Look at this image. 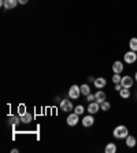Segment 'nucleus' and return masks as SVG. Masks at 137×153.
Returning <instances> with one entry per match:
<instances>
[{
  "instance_id": "nucleus-22",
  "label": "nucleus",
  "mask_w": 137,
  "mask_h": 153,
  "mask_svg": "<svg viewBox=\"0 0 137 153\" xmlns=\"http://www.w3.org/2000/svg\"><path fill=\"white\" fill-rule=\"evenodd\" d=\"M74 112H75L77 114H82L85 112V109H84V106H82V105H78V106L74 108Z\"/></svg>"
},
{
  "instance_id": "nucleus-16",
  "label": "nucleus",
  "mask_w": 137,
  "mask_h": 153,
  "mask_svg": "<svg viewBox=\"0 0 137 153\" xmlns=\"http://www.w3.org/2000/svg\"><path fill=\"white\" fill-rule=\"evenodd\" d=\"M129 47L132 51H136L137 53V37H132L129 42Z\"/></svg>"
},
{
  "instance_id": "nucleus-19",
  "label": "nucleus",
  "mask_w": 137,
  "mask_h": 153,
  "mask_svg": "<svg viewBox=\"0 0 137 153\" xmlns=\"http://www.w3.org/2000/svg\"><path fill=\"white\" fill-rule=\"evenodd\" d=\"M110 108H111V103L107 102V101H104V102L100 103V109H102V111H104V112L110 111Z\"/></svg>"
},
{
  "instance_id": "nucleus-20",
  "label": "nucleus",
  "mask_w": 137,
  "mask_h": 153,
  "mask_svg": "<svg viewBox=\"0 0 137 153\" xmlns=\"http://www.w3.org/2000/svg\"><path fill=\"white\" fill-rule=\"evenodd\" d=\"M8 120H10V123L12 126H15V124H18V123L21 121V116H19V117H18V116H10V117H8Z\"/></svg>"
},
{
  "instance_id": "nucleus-17",
  "label": "nucleus",
  "mask_w": 137,
  "mask_h": 153,
  "mask_svg": "<svg viewBox=\"0 0 137 153\" xmlns=\"http://www.w3.org/2000/svg\"><path fill=\"white\" fill-rule=\"evenodd\" d=\"M119 95H121V98H123V100H127L130 97V90L129 88H122L119 91Z\"/></svg>"
},
{
  "instance_id": "nucleus-13",
  "label": "nucleus",
  "mask_w": 137,
  "mask_h": 153,
  "mask_svg": "<svg viewBox=\"0 0 137 153\" xmlns=\"http://www.w3.org/2000/svg\"><path fill=\"white\" fill-rule=\"evenodd\" d=\"M125 139H126V146L127 148H134V146H136V138H134L133 135H127Z\"/></svg>"
},
{
  "instance_id": "nucleus-9",
  "label": "nucleus",
  "mask_w": 137,
  "mask_h": 153,
  "mask_svg": "<svg viewBox=\"0 0 137 153\" xmlns=\"http://www.w3.org/2000/svg\"><path fill=\"white\" fill-rule=\"evenodd\" d=\"M93 84H95L96 88H104L105 84H107V80H105L104 77H96Z\"/></svg>"
},
{
  "instance_id": "nucleus-5",
  "label": "nucleus",
  "mask_w": 137,
  "mask_h": 153,
  "mask_svg": "<svg viewBox=\"0 0 137 153\" xmlns=\"http://www.w3.org/2000/svg\"><path fill=\"white\" fill-rule=\"evenodd\" d=\"M133 77H130V76H123L122 80H121V84H122L123 88H130L132 85H133Z\"/></svg>"
},
{
  "instance_id": "nucleus-14",
  "label": "nucleus",
  "mask_w": 137,
  "mask_h": 153,
  "mask_svg": "<svg viewBox=\"0 0 137 153\" xmlns=\"http://www.w3.org/2000/svg\"><path fill=\"white\" fill-rule=\"evenodd\" d=\"M104 152L105 153H115L116 152V145H115V143H113V142L107 143V145H105Z\"/></svg>"
},
{
  "instance_id": "nucleus-27",
  "label": "nucleus",
  "mask_w": 137,
  "mask_h": 153,
  "mask_svg": "<svg viewBox=\"0 0 137 153\" xmlns=\"http://www.w3.org/2000/svg\"><path fill=\"white\" fill-rule=\"evenodd\" d=\"M134 80H136V82H137V72H136V73H134Z\"/></svg>"
},
{
  "instance_id": "nucleus-24",
  "label": "nucleus",
  "mask_w": 137,
  "mask_h": 153,
  "mask_svg": "<svg viewBox=\"0 0 137 153\" xmlns=\"http://www.w3.org/2000/svg\"><path fill=\"white\" fill-rule=\"evenodd\" d=\"M86 101H88V102H93V101H96L95 100V94H89V95H86Z\"/></svg>"
},
{
  "instance_id": "nucleus-6",
  "label": "nucleus",
  "mask_w": 137,
  "mask_h": 153,
  "mask_svg": "<svg viewBox=\"0 0 137 153\" xmlns=\"http://www.w3.org/2000/svg\"><path fill=\"white\" fill-rule=\"evenodd\" d=\"M100 111V103L99 102H96V101H93V102H89V105H88V112L91 114H95V113H97V112Z\"/></svg>"
},
{
  "instance_id": "nucleus-23",
  "label": "nucleus",
  "mask_w": 137,
  "mask_h": 153,
  "mask_svg": "<svg viewBox=\"0 0 137 153\" xmlns=\"http://www.w3.org/2000/svg\"><path fill=\"white\" fill-rule=\"evenodd\" d=\"M26 113V108H25V105H19L18 106V114L19 116H22V114Z\"/></svg>"
},
{
  "instance_id": "nucleus-3",
  "label": "nucleus",
  "mask_w": 137,
  "mask_h": 153,
  "mask_svg": "<svg viewBox=\"0 0 137 153\" xmlns=\"http://www.w3.org/2000/svg\"><path fill=\"white\" fill-rule=\"evenodd\" d=\"M81 95V87H78V85H71L70 90H69V97H70L71 100H77L78 97Z\"/></svg>"
},
{
  "instance_id": "nucleus-11",
  "label": "nucleus",
  "mask_w": 137,
  "mask_h": 153,
  "mask_svg": "<svg viewBox=\"0 0 137 153\" xmlns=\"http://www.w3.org/2000/svg\"><path fill=\"white\" fill-rule=\"evenodd\" d=\"M113 71H114V73H121V72L123 71V65H122V62L121 61H115L113 64Z\"/></svg>"
},
{
  "instance_id": "nucleus-1",
  "label": "nucleus",
  "mask_w": 137,
  "mask_h": 153,
  "mask_svg": "<svg viewBox=\"0 0 137 153\" xmlns=\"http://www.w3.org/2000/svg\"><path fill=\"white\" fill-rule=\"evenodd\" d=\"M113 135L118 139H123V138H126V137L129 135V130H127L126 126H118V127L114 128Z\"/></svg>"
},
{
  "instance_id": "nucleus-15",
  "label": "nucleus",
  "mask_w": 137,
  "mask_h": 153,
  "mask_svg": "<svg viewBox=\"0 0 137 153\" xmlns=\"http://www.w3.org/2000/svg\"><path fill=\"white\" fill-rule=\"evenodd\" d=\"M32 120H33V117H32V114H30V113H25V114H22V116H21V121H22V123H25V124L30 123Z\"/></svg>"
},
{
  "instance_id": "nucleus-12",
  "label": "nucleus",
  "mask_w": 137,
  "mask_h": 153,
  "mask_svg": "<svg viewBox=\"0 0 137 153\" xmlns=\"http://www.w3.org/2000/svg\"><path fill=\"white\" fill-rule=\"evenodd\" d=\"M18 4V0H4V7L7 10H11V8H15Z\"/></svg>"
},
{
  "instance_id": "nucleus-10",
  "label": "nucleus",
  "mask_w": 137,
  "mask_h": 153,
  "mask_svg": "<svg viewBox=\"0 0 137 153\" xmlns=\"http://www.w3.org/2000/svg\"><path fill=\"white\" fill-rule=\"evenodd\" d=\"M95 100H96V102H99V103L104 102V101H105V93L103 91V90H99V91H96Z\"/></svg>"
},
{
  "instance_id": "nucleus-2",
  "label": "nucleus",
  "mask_w": 137,
  "mask_h": 153,
  "mask_svg": "<svg viewBox=\"0 0 137 153\" xmlns=\"http://www.w3.org/2000/svg\"><path fill=\"white\" fill-rule=\"evenodd\" d=\"M123 59H125V62L126 64H134L137 61V53L136 51H127L125 55H123Z\"/></svg>"
},
{
  "instance_id": "nucleus-4",
  "label": "nucleus",
  "mask_w": 137,
  "mask_h": 153,
  "mask_svg": "<svg viewBox=\"0 0 137 153\" xmlns=\"http://www.w3.org/2000/svg\"><path fill=\"white\" fill-rule=\"evenodd\" d=\"M60 109L63 112H70V111H73V103H71V101L70 100H62L60 101Z\"/></svg>"
},
{
  "instance_id": "nucleus-21",
  "label": "nucleus",
  "mask_w": 137,
  "mask_h": 153,
  "mask_svg": "<svg viewBox=\"0 0 137 153\" xmlns=\"http://www.w3.org/2000/svg\"><path fill=\"white\" fill-rule=\"evenodd\" d=\"M121 80H122V76H121V73H114L113 82L115 83V84H118V83H121Z\"/></svg>"
},
{
  "instance_id": "nucleus-7",
  "label": "nucleus",
  "mask_w": 137,
  "mask_h": 153,
  "mask_svg": "<svg viewBox=\"0 0 137 153\" xmlns=\"http://www.w3.org/2000/svg\"><path fill=\"white\" fill-rule=\"evenodd\" d=\"M78 116H80V114H77L75 113V112H74V113H71V114H69V117H67V124L69 126H75L78 123Z\"/></svg>"
},
{
  "instance_id": "nucleus-26",
  "label": "nucleus",
  "mask_w": 137,
  "mask_h": 153,
  "mask_svg": "<svg viewBox=\"0 0 137 153\" xmlns=\"http://www.w3.org/2000/svg\"><path fill=\"white\" fill-rule=\"evenodd\" d=\"M18 3H21V4H26V3H28V0H18Z\"/></svg>"
},
{
  "instance_id": "nucleus-18",
  "label": "nucleus",
  "mask_w": 137,
  "mask_h": 153,
  "mask_svg": "<svg viewBox=\"0 0 137 153\" xmlns=\"http://www.w3.org/2000/svg\"><path fill=\"white\" fill-rule=\"evenodd\" d=\"M81 94H82V95H89V94H91V88H89L88 84L81 85Z\"/></svg>"
},
{
  "instance_id": "nucleus-25",
  "label": "nucleus",
  "mask_w": 137,
  "mask_h": 153,
  "mask_svg": "<svg viewBox=\"0 0 137 153\" xmlns=\"http://www.w3.org/2000/svg\"><path fill=\"white\" fill-rule=\"evenodd\" d=\"M123 87H122V84L121 83H118V84H115V91H121Z\"/></svg>"
},
{
  "instance_id": "nucleus-8",
  "label": "nucleus",
  "mask_w": 137,
  "mask_h": 153,
  "mask_svg": "<svg viewBox=\"0 0 137 153\" xmlns=\"http://www.w3.org/2000/svg\"><path fill=\"white\" fill-rule=\"evenodd\" d=\"M93 123H95V119H93V116L91 113L82 119V126L84 127H91V126H93Z\"/></svg>"
}]
</instances>
